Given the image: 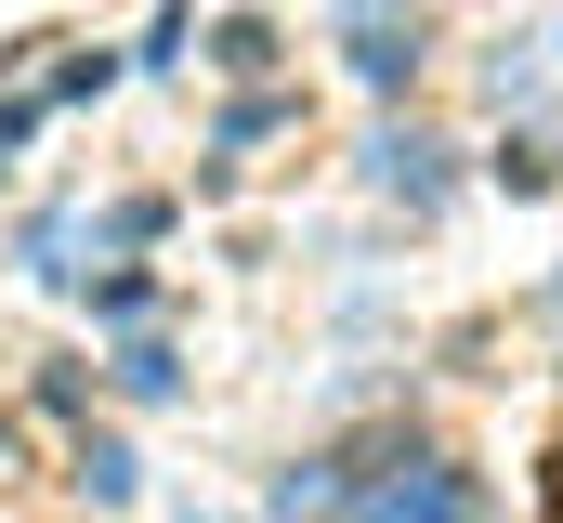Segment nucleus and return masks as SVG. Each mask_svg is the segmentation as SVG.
I'll return each mask as SVG.
<instances>
[{"label":"nucleus","instance_id":"f257e3e1","mask_svg":"<svg viewBox=\"0 0 563 523\" xmlns=\"http://www.w3.org/2000/svg\"><path fill=\"white\" fill-rule=\"evenodd\" d=\"M354 523H485V498L445 471V458H420V471H394V485H367L354 498Z\"/></svg>","mask_w":563,"mask_h":523},{"label":"nucleus","instance_id":"f03ea898","mask_svg":"<svg viewBox=\"0 0 563 523\" xmlns=\"http://www.w3.org/2000/svg\"><path fill=\"white\" fill-rule=\"evenodd\" d=\"M354 66H367V79H407V66H420V26H394V13H354Z\"/></svg>","mask_w":563,"mask_h":523}]
</instances>
